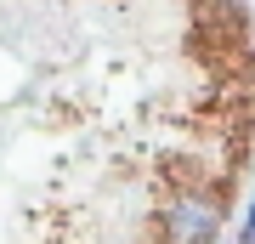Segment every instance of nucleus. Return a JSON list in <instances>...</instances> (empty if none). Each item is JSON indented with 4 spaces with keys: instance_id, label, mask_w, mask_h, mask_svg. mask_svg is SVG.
<instances>
[{
    "instance_id": "1",
    "label": "nucleus",
    "mask_w": 255,
    "mask_h": 244,
    "mask_svg": "<svg viewBox=\"0 0 255 244\" xmlns=\"http://www.w3.org/2000/svg\"><path fill=\"white\" fill-rule=\"evenodd\" d=\"M238 244H255V205H250V222L238 227Z\"/></svg>"
}]
</instances>
